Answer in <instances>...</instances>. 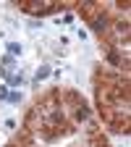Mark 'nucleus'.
Segmentation results:
<instances>
[{
    "label": "nucleus",
    "instance_id": "obj_1",
    "mask_svg": "<svg viewBox=\"0 0 131 147\" xmlns=\"http://www.w3.org/2000/svg\"><path fill=\"white\" fill-rule=\"evenodd\" d=\"M47 74H50V68H40V71H37V79H45Z\"/></svg>",
    "mask_w": 131,
    "mask_h": 147
},
{
    "label": "nucleus",
    "instance_id": "obj_2",
    "mask_svg": "<svg viewBox=\"0 0 131 147\" xmlns=\"http://www.w3.org/2000/svg\"><path fill=\"white\" fill-rule=\"evenodd\" d=\"M8 50H11V53H21V45H16V42H11V45H8Z\"/></svg>",
    "mask_w": 131,
    "mask_h": 147
}]
</instances>
